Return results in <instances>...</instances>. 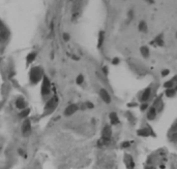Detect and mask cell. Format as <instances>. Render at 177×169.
<instances>
[{
	"label": "cell",
	"mask_w": 177,
	"mask_h": 169,
	"mask_svg": "<svg viewBox=\"0 0 177 169\" xmlns=\"http://www.w3.org/2000/svg\"><path fill=\"white\" fill-rule=\"evenodd\" d=\"M43 76H44V73H43V70L40 69V67L38 66H35V67H32L30 72H29V80H30V82L31 84H37L40 80H43Z\"/></svg>",
	"instance_id": "cell-1"
},
{
	"label": "cell",
	"mask_w": 177,
	"mask_h": 169,
	"mask_svg": "<svg viewBox=\"0 0 177 169\" xmlns=\"http://www.w3.org/2000/svg\"><path fill=\"white\" fill-rule=\"evenodd\" d=\"M41 80H43L41 82V95L48 96L50 94V92H51V82H50V80L46 75H44Z\"/></svg>",
	"instance_id": "cell-2"
},
{
	"label": "cell",
	"mask_w": 177,
	"mask_h": 169,
	"mask_svg": "<svg viewBox=\"0 0 177 169\" xmlns=\"http://www.w3.org/2000/svg\"><path fill=\"white\" fill-rule=\"evenodd\" d=\"M22 134L24 136H28L31 133V122L28 119H25L23 124H22V128H21Z\"/></svg>",
	"instance_id": "cell-3"
},
{
	"label": "cell",
	"mask_w": 177,
	"mask_h": 169,
	"mask_svg": "<svg viewBox=\"0 0 177 169\" xmlns=\"http://www.w3.org/2000/svg\"><path fill=\"white\" fill-rule=\"evenodd\" d=\"M56 105H57V98H56V97H53V98H51V99H50L48 102L46 103L45 110H46L47 112H53L54 109H55Z\"/></svg>",
	"instance_id": "cell-4"
},
{
	"label": "cell",
	"mask_w": 177,
	"mask_h": 169,
	"mask_svg": "<svg viewBox=\"0 0 177 169\" xmlns=\"http://www.w3.org/2000/svg\"><path fill=\"white\" fill-rule=\"evenodd\" d=\"M99 96L105 103H107V104L111 103V96L106 89H100L99 90Z\"/></svg>",
	"instance_id": "cell-5"
},
{
	"label": "cell",
	"mask_w": 177,
	"mask_h": 169,
	"mask_svg": "<svg viewBox=\"0 0 177 169\" xmlns=\"http://www.w3.org/2000/svg\"><path fill=\"white\" fill-rule=\"evenodd\" d=\"M124 163H125V166L128 169H134L135 168V161H134L133 157L129 154H126L124 156Z\"/></svg>",
	"instance_id": "cell-6"
},
{
	"label": "cell",
	"mask_w": 177,
	"mask_h": 169,
	"mask_svg": "<svg viewBox=\"0 0 177 169\" xmlns=\"http://www.w3.org/2000/svg\"><path fill=\"white\" fill-rule=\"evenodd\" d=\"M79 109V107H78V105L77 104H71V105H69L66 108H65V110H64V116H73L76 112H77Z\"/></svg>",
	"instance_id": "cell-7"
},
{
	"label": "cell",
	"mask_w": 177,
	"mask_h": 169,
	"mask_svg": "<svg viewBox=\"0 0 177 169\" xmlns=\"http://www.w3.org/2000/svg\"><path fill=\"white\" fill-rule=\"evenodd\" d=\"M16 106L19 109H25L27 106V103H26V101H25V99L23 97H19L16 100Z\"/></svg>",
	"instance_id": "cell-8"
},
{
	"label": "cell",
	"mask_w": 177,
	"mask_h": 169,
	"mask_svg": "<svg viewBox=\"0 0 177 169\" xmlns=\"http://www.w3.org/2000/svg\"><path fill=\"white\" fill-rule=\"evenodd\" d=\"M155 116H156V108L154 106H152L149 108V110L147 112V119L149 121H152L155 119Z\"/></svg>",
	"instance_id": "cell-9"
},
{
	"label": "cell",
	"mask_w": 177,
	"mask_h": 169,
	"mask_svg": "<svg viewBox=\"0 0 177 169\" xmlns=\"http://www.w3.org/2000/svg\"><path fill=\"white\" fill-rule=\"evenodd\" d=\"M137 134L139 135V136H142V137H148L151 135V132L147 128H143V129H139L137 131Z\"/></svg>",
	"instance_id": "cell-10"
},
{
	"label": "cell",
	"mask_w": 177,
	"mask_h": 169,
	"mask_svg": "<svg viewBox=\"0 0 177 169\" xmlns=\"http://www.w3.org/2000/svg\"><path fill=\"white\" fill-rule=\"evenodd\" d=\"M109 119H110V122L112 125H117L119 123V118H118L116 112H111L109 114Z\"/></svg>",
	"instance_id": "cell-11"
},
{
	"label": "cell",
	"mask_w": 177,
	"mask_h": 169,
	"mask_svg": "<svg viewBox=\"0 0 177 169\" xmlns=\"http://www.w3.org/2000/svg\"><path fill=\"white\" fill-rule=\"evenodd\" d=\"M151 96V89L150 88H147L144 92H143V94H142V97H141V100L142 101H147Z\"/></svg>",
	"instance_id": "cell-12"
},
{
	"label": "cell",
	"mask_w": 177,
	"mask_h": 169,
	"mask_svg": "<svg viewBox=\"0 0 177 169\" xmlns=\"http://www.w3.org/2000/svg\"><path fill=\"white\" fill-rule=\"evenodd\" d=\"M138 28H139V31H141V32H147V24H146V22L141 21L139 23Z\"/></svg>",
	"instance_id": "cell-13"
},
{
	"label": "cell",
	"mask_w": 177,
	"mask_h": 169,
	"mask_svg": "<svg viewBox=\"0 0 177 169\" xmlns=\"http://www.w3.org/2000/svg\"><path fill=\"white\" fill-rule=\"evenodd\" d=\"M154 42L156 44V46H164V38H163V34H161V35L156 36V37H155V39H154Z\"/></svg>",
	"instance_id": "cell-14"
},
{
	"label": "cell",
	"mask_w": 177,
	"mask_h": 169,
	"mask_svg": "<svg viewBox=\"0 0 177 169\" xmlns=\"http://www.w3.org/2000/svg\"><path fill=\"white\" fill-rule=\"evenodd\" d=\"M30 114V109L29 108H25V109H22V112H20L19 116L22 118V119H27L28 114Z\"/></svg>",
	"instance_id": "cell-15"
},
{
	"label": "cell",
	"mask_w": 177,
	"mask_h": 169,
	"mask_svg": "<svg viewBox=\"0 0 177 169\" xmlns=\"http://www.w3.org/2000/svg\"><path fill=\"white\" fill-rule=\"evenodd\" d=\"M35 58H36V54H35V53H30V54L27 56V58H26V62H27V64L32 63L33 61L35 60Z\"/></svg>",
	"instance_id": "cell-16"
},
{
	"label": "cell",
	"mask_w": 177,
	"mask_h": 169,
	"mask_svg": "<svg viewBox=\"0 0 177 169\" xmlns=\"http://www.w3.org/2000/svg\"><path fill=\"white\" fill-rule=\"evenodd\" d=\"M140 52H141L142 56L144 58H148V56H149V48L147 46H142L140 48Z\"/></svg>",
	"instance_id": "cell-17"
},
{
	"label": "cell",
	"mask_w": 177,
	"mask_h": 169,
	"mask_svg": "<svg viewBox=\"0 0 177 169\" xmlns=\"http://www.w3.org/2000/svg\"><path fill=\"white\" fill-rule=\"evenodd\" d=\"M175 94H176V91H175V89H166V96L167 97H170V98H172V97H174L175 96Z\"/></svg>",
	"instance_id": "cell-18"
},
{
	"label": "cell",
	"mask_w": 177,
	"mask_h": 169,
	"mask_svg": "<svg viewBox=\"0 0 177 169\" xmlns=\"http://www.w3.org/2000/svg\"><path fill=\"white\" fill-rule=\"evenodd\" d=\"M103 42H104V32H99V35H98V44H97V46L100 48L103 46Z\"/></svg>",
	"instance_id": "cell-19"
},
{
	"label": "cell",
	"mask_w": 177,
	"mask_h": 169,
	"mask_svg": "<svg viewBox=\"0 0 177 169\" xmlns=\"http://www.w3.org/2000/svg\"><path fill=\"white\" fill-rule=\"evenodd\" d=\"M173 86H174V82H173L172 80H168V82H166L164 84V87H165L166 89H172Z\"/></svg>",
	"instance_id": "cell-20"
},
{
	"label": "cell",
	"mask_w": 177,
	"mask_h": 169,
	"mask_svg": "<svg viewBox=\"0 0 177 169\" xmlns=\"http://www.w3.org/2000/svg\"><path fill=\"white\" fill-rule=\"evenodd\" d=\"M83 82H84V76L82 74H79L77 78H76V82H77V84H82Z\"/></svg>",
	"instance_id": "cell-21"
},
{
	"label": "cell",
	"mask_w": 177,
	"mask_h": 169,
	"mask_svg": "<svg viewBox=\"0 0 177 169\" xmlns=\"http://www.w3.org/2000/svg\"><path fill=\"white\" fill-rule=\"evenodd\" d=\"M171 141L172 142H177V132L173 133V135L171 136Z\"/></svg>",
	"instance_id": "cell-22"
},
{
	"label": "cell",
	"mask_w": 177,
	"mask_h": 169,
	"mask_svg": "<svg viewBox=\"0 0 177 169\" xmlns=\"http://www.w3.org/2000/svg\"><path fill=\"white\" fill-rule=\"evenodd\" d=\"M130 144H131V143H130L129 141H124V142L121 143V148H129Z\"/></svg>",
	"instance_id": "cell-23"
},
{
	"label": "cell",
	"mask_w": 177,
	"mask_h": 169,
	"mask_svg": "<svg viewBox=\"0 0 177 169\" xmlns=\"http://www.w3.org/2000/svg\"><path fill=\"white\" fill-rule=\"evenodd\" d=\"M63 39L65 41H69L70 40V34H69V33H63Z\"/></svg>",
	"instance_id": "cell-24"
},
{
	"label": "cell",
	"mask_w": 177,
	"mask_h": 169,
	"mask_svg": "<svg viewBox=\"0 0 177 169\" xmlns=\"http://www.w3.org/2000/svg\"><path fill=\"white\" fill-rule=\"evenodd\" d=\"M147 107H148V104H147V103H143V104H141V107H140V108H141V110L143 112V110H145Z\"/></svg>",
	"instance_id": "cell-25"
},
{
	"label": "cell",
	"mask_w": 177,
	"mask_h": 169,
	"mask_svg": "<svg viewBox=\"0 0 177 169\" xmlns=\"http://www.w3.org/2000/svg\"><path fill=\"white\" fill-rule=\"evenodd\" d=\"M119 61H120V60H119L118 58H114L113 60H112V64H113V65H117L118 63H119Z\"/></svg>",
	"instance_id": "cell-26"
},
{
	"label": "cell",
	"mask_w": 177,
	"mask_h": 169,
	"mask_svg": "<svg viewBox=\"0 0 177 169\" xmlns=\"http://www.w3.org/2000/svg\"><path fill=\"white\" fill-rule=\"evenodd\" d=\"M133 18H134V12H133V10H130V12H129V20L131 21Z\"/></svg>",
	"instance_id": "cell-27"
},
{
	"label": "cell",
	"mask_w": 177,
	"mask_h": 169,
	"mask_svg": "<svg viewBox=\"0 0 177 169\" xmlns=\"http://www.w3.org/2000/svg\"><path fill=\"white\" fill-rule=\"evenodd\" d=\"M169 70H168V69H165V70H163V72H162V76H166V75H168V74H169Z\"/></svg>",
	"instance_id": "cell-28"
},
{
	"label": "cell",
	"mask_w": 177,
	"mask_h": 169,
	"mask_svg": "<svg viewBox=\"0 0 177 169\" xmlns=\"http://www.w3.org/2000/svg\"><path fill=\"white\" fill-rule=\"evenodd\" d=\"M85 105H86L88 108H93V107H94V105L92 104L91 102H86V104H85Z\"/></svg>",
	"instance_id": "cell-29"
},
{
	"label": "cell",
	"mask_w": 177,
	"mask_h": 169,
	"mask_svg": "<svg viewBox=\"0 0 177 169\" xmlns=\"http://www.w3.org/2000/svg\"><path fill=\"white\" fill-rule=\"evenodd\" d=\"M103 72H104V74H106V75L108 74V68H107V67H106V66H105V67H104V68H103Z\"/></svg>",
	"instance_id": "cell-30"
},
{
	"label": "cell",
	"mask_w": 177,
	"mask_h": 169,
	"mask_svg": "<svg viewBox=\"0 0 177 169\" xmlns=\"http://www.w3.org/2000/svg\"><path fill=\"white\" fill-rule=\"evenodd\" d=\"M145 1L147 3H149V4H153L154 3V0H145Z\"/></svg>",
	"instance_id": "cell-31"
},
{
	"label": "cell",
	"mask_w": 177,
	"mask_h": 169,
	"mask_svg": "<svg viewBox=\"0 0 177 169\" xmlns=\"http://www.w3.org/2000/svg\"><path fill=\"white\" fill-rule=\"evenodd\" d=\"M18 153H19L20 155H24V152H23V150H21V148L18 150Z\"/></svg>",
	"instance_id": "cell-32"
},
{
	"label": "cell",
	"mask_w": 177,
	"mask_h": 169,
	"mask_svg": "<svg viewBox=\"0 0 177 169\" xmlns=\"http://www.w3.org/2000/svg\"><path fill=\"white\" fill-rule=\"evenodd\" d=\"M145 169H155L154 167H152V166H146L145 167Z\"/></svg>",
	"instance_id": "cell-33"
},
{
	"label": "cell",
	"mask_w": 177,
	"mask_h": 169,
	"mask_svg": "<svg viewBox=\"0 0 177 169\" xmlns=\"http://www.w3.org/2000/svg\"><path fill=\"white\" fill-rule=\"evenodd\" d=\"M175 91H176V92H177V86H176V87H175Z\"/></svg>",
	"instance_id": "cell-34"
},
{
	"label": "cell",
	"mask_w": 177,
	"mask_h": 169,
	"mask_svg": "<svg viewBox=\"0 0 177 169\" xmlns=\"http://www.w3.org/2000/svg\"><path fill=\"white\" fill-rule=\"evenodd\" d=\"M176 37H177V33H176Z\"/></svg>",
	"instance_id": "cell-35"
}]
</instances>
